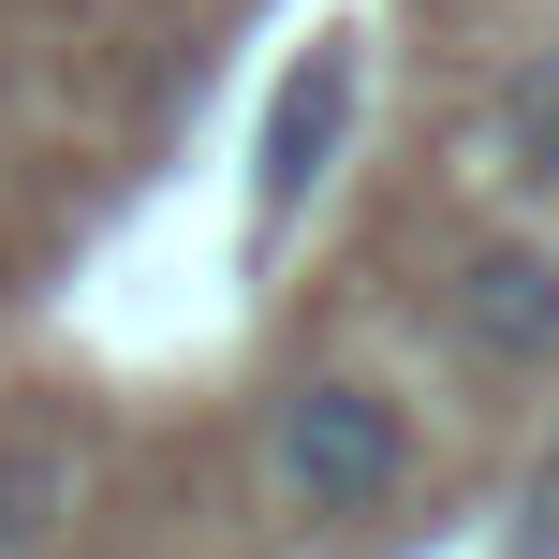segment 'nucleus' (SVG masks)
Wrapping results in <instances>:
<instances>
[{
    "label": "nucleus",
    "mask_w": 559,
    "mask_h": 559,
    "mask_svg": "<svg viewBox=\"0 0 559 559\" xmlns=\"http://www.w3.org/2000/svg\"><path fill=\"white\" fill-rule=\"evenodd\" d=\"M413 456H427V427H413V397H397L383 368H295L280 413H265V486L309 515V531L397 515L413 501Z\"/></svg>",
    "instance_id": "f257e3e1"
},
{
    "label": "nucleus",
    "mask_w": 559,
    "mask_h": 559,
    "mask_svg": "<svg viewBox=\"0 0 559 559\" xmlns=\"http://www.w3.org/2000/svg\"><path fill=\"white\" fill-rule=\"evenodd\" d=\"M368 29H309L295 45V74L265 88V118H251V251H280V236L309 222V192L338 177V147H354V104H368Z\"/></svg>",
    "instance_id": "f03ea898"
},
{
    "label": "nucleus",
    "mask_w": 559,
    "mask_h": 559,
    "mask_svg": "<svg viewBox=\"0 0 559 559\" xmlns=\"http://www.w3.org/2000/svg\"><path fill=\"white\" fill-rule=\"evenodd\" d=\"M456 338H472L486 368H559V251L545 236L456 251Z\"/></svg>",
    "instance_id": "7ed1b4c3"
},
{
    "label": "nucleus",
    "mask_w": 559,
    "mask_h": 559,
    "mask_svg": "<svg viewBox=\"0 0 559 559\" xmlns=\"http://www.w3.org/2000/svg\"><path fill=\"white\" fill-rule=\"evenodd\" d=\"M486 163H501L531 206H559V45H531L501 88H486Z\"/></svg>",
    "instance_id": "20e7f679"
},
{
    "label": "nucleus",
    "mask_w": 559,
    "mask_h": 559,
    "mask_svg": "<svg viewBox=\"0 0 559 559\" xmlns=\"http://www.w3.org/2000/svg\"><path fill=\"white\" fill-rule=\"evenodd\" d=\"M59 486H74V472H59V442H0V559L59 531Z\"/></svg>",
    "instance_id": "39448f33"
},
{
    "label": "nucleus",
    "mask_w": 559,
    "mask_h": 559,
    "mask_svg": "<svg viewBox=\"0 0 559 559\" xmlns=\"http://www.w3.org/2000/svg\"><path fill=\"white\" fill-rule=\"evenodd\" d=\"M515 559H559V456L531 472V515H515Z\"/></svg>",
    "instance_id": "423d86ee"
}]
</instances>
